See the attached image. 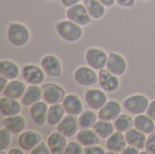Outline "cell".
Returning a JSON list of instances; mask_svg holds the SVG:
<instances>
[{
    "instance_id": "6da1fadb",
    "label": "cell",
    "mask_w": 155,
    "mask_h": 154,
    "mask_svg": "<svg viewBox=\"0 0 155 154\" xmlns=\"http://www.w3.org/2000/svg\"><path fill=\"white\" fill-rule=\"evenodd\" d=\"M6 36L9 43L16 47L26 45L31 38L29 29L19 22L9 23L6 30Z\"/></svg>"
},
{
    "instance_id": "7a4b0ae2",
    "label": "cell",
    "mask_w": 155,
    "mask_h": 154,
    "mask_svg": "<svg viewBox=\"0 0 155 154\" xmlns=\"http://www.w3.org/2000/svg\"><path fill=\"white\" fill-rule=\"evenodd\" d=\"M55 31L64 41L68 43H75L79 41L84 34L82 26L69 19L56 23Z\"/></svg>"
},
{
    "instance_id": "3957f363",
    "label": "cell",
    "mask_w": 155,
    "mask_h": 154,
    "mask_svg": "<svg viewBox=\"0 0 155 154\" xmlns=\"http://www.w3.org/2000/svg\"><path fill=\"white\" fill-rule=\"evenodd\" d=\"M43 93V100L51 104L62 103L65 97V90L61 85L54 83H46L41 86Z\"/></svg>"
},
{
    "instance_id": "277c9868",
    "label": "cell",
    "mask_w": 155,
    "mask_h": 154,
    "mask_svg": "<svg viewBox=\"0 0 155 154\" xmlns=\"http://www.w3.org/2000/svg\"><path fill=\"white\" fill-rule=\"evenodd\" d=\"M150 101L143 94H133L124 101V107L131 113L138 115L145 113Z\"/></svg>"
},
{
    "instance_id": "5b68a950",
    "label": "cell",
    "mask_w": 155,
    "mask_h": 154,
    "mask_svg": "<svg viewBox=\"0 0 155 154\" xmlns=\"http://www.w3.org/2000/svg\"><path fill=\"white\" fill-rule=\"evenodd\" d=\"M66 17L67 19L73 21L74 23L81 26L88 25L93 21V18L90 16L84 3H78L74 5L68 7L66 10Z\"/></svg>"
},
{
    "instance_id": "8992f818",
    "label": "cell",
    "mask_w": 155,
    "mask_h": 154,
    "mask_svg": "<svg viewBox=\"0 0 155 154\" xmlns=\"http://www.w3.org/2000/svg\"><path fill=\"white\" fill-rule=\"evenodd\" d=\"M108 54L98 47H90L85 52V61L88 66L94 70H101L106 67Z\"/></svg>"
},
{
    "instance_id": "52a82bcc",
    "label": "cell",
    "mask_w": 155,
    "mask_h": 154,
    "mask_svg": "<svg viewBox=\"0 0 155 154\" xmlns=\"http://www.w3.org/2000/svg\"><path fill=\"white\" fill-rule=\"evenodd\" d=\"M74 79L77 84L90 87L98 83V74L90 66H80L74 71Z\"/></svg>"
},
{
    "instance_id": "ba28073f",
    "label": "cell",
    "mask_w": 155,
    "mask_h": 154,
    "mask_svg": "<svg viewBox=\"0 0 155 154\" xmlns=\"http://www.w3.org/2000/svg\"><path fill=\"white\" fill-rule=\"evenodd\" d=\"M98 83L102 90L108 93H114L120 86V80L117 75L109 72L106 68L98 71Z\"/></svg>"
},
{
    "instance_id": "9c48e42d",
    "label": "cell",
    "mask_w": 155,
    "mask_h": 154,
    "mask_svg": "<svg viewBox=\"0 0 155 154\" xmlns=\"http://www.w3.org/2000/svg\"><path fill=\"white\" fill-rule=\"evenodd\" d=\"M40 65L45 71V74L50 77L57 78L62 75V64L57 56L54 54L45 55L40 62Z\"/></svg>"
},
{
    "instance_id": "30bf717a",
    "label": "cell",
    "mask_w": 155,
    "mask_h": 154,
    "mask_svg": "<svg viewBox=\"0 0 155 154\" xmlns=\"http://www.w3.org/2000/svg\"><path fill=\"white\" fill-rule=\"evenodd\" d=\"M84 99L87 105L94 111H99L108 101L107 95L104 90L102 91L96 88L87 90L84 93Z\"/></svg>"
},
{
    "instance_id": "8fae6325",
    "label": "cell",
    "mask_w": 155,
    "mask_h": 154,
    "mask_svg": "<svg viewBox=\"0 0 155 154\" xmlns=\"http://www.w3.org/2000/svg\"><path fill=\"white\" fill-rule=\"evenodd\" d=\"M105 68L114 75L121 76L124 74L127 70V62L124 59V57L120 54L111 52L108 54Z\"/></svg>"
},
{
    "instance_id": "7c38bea8",
    "label": "cell",
    "mask_w": 155,
    "mask_h": 154,
    "mask_svg": "<svg viewBox=\"0 0 155 154\" xmlns=\"http://www.w3.org/2000/svg\"><path fill=\"white\" fill-rule=\"evenodd\" d=\"M22 75L29 84H41L45 79V73L43 68L31 64L23 67Z\"/></svg>"
},
{
    "instance_id": "4fadbf2b",
    "label": "cell",
    "mask_w": 155,
    "mask_h": 154,
    "mask_svg": "<svg viewBox=\"0 0 155 154\" xmlns=\"http://www.w3.org/2000/svg\"><path fill=\"white\" fill-rule=\"evenodd\" d=\"M77 116L67 114L56 125V131L64 135L66 138H71L78 133L79 124Z\"/></svg>"
},
{
    "instance_id": "5bb4252c",
    "label": "cell",
    "mask_w": 155,
    "mask_h": 154,
    "mask_svg": "<svg viewBox=\"0 0 155 154\" xmlns=\"http://www.w3.org/2000/svg\"><path fill=\"white\" fill-rule=\"evenodd\" d=\"M43 141V135L35 131H26L20 134L18 138L19 146L27 152H30Z\"/></svg>"
},
{
    "instance_id": "9a60e30c",
    "label": "cell",
    "mask_w": 155,
    "mask_h": 154,
    "mask_svg": "<svg viewBox=\"0 0 155 154\" xmlns=\"http://www.w3.org/2000/svg\"><path fill=\"white\" fill-rule=\"evenodd\" d=\"M122 113L121 104L114 100H109L98 111V119L104 121H114Z\"/></svg>"
},
{
    "instance_id": "2e32d148",
    "label": "cell",
    "mask_w": 155,
    "mask_h": 154,
    "mask_svg": "<svg viewBox=\"0 0 155 154\" xmlns=\"http://www.w3.org/2000/svg\"><path fill=\"white\" fill-rule=\"evenodd\" d=\"M48 103L44 100L39 101L30 106V115L34 123L39 126H44L47 123Z\"/></svg>"
},
{
    "instance_id": "e0dca14e",
    "label": "cell",
    "mask_w": 155,
    "mask_h": 154,
    "mask_svg": "<svg viewBox=\"0 0 155 154\" xmlns=\"http://www.w3.org/2000/svg\"><path fill=\"white\" fill-rule=\"evenodd\" d=\"M2 125L7 129L12 134L22 133L26 126V120L23 115L17 114L7 116L2 120Z\"/></svg>"
},
{
    "instance_id": "ac0fdd59",
    "label": "cell",
    "mask_w": 155,
    "mask_h": 154,
    "mask_svg": "<svg viewBox=\"0 0 155 154\" xmlns=\"http://www.w3.org/2000/svg\"><path fill=\"white\" fill-rule=\"evenodd\" d=\"M65 113L74 116H79L84 112V104L81 99L74 93L66 94L62 103Z\"/></svg>"
},
{
    "instance_id": "d6986e66",
    "label": "cell",
    "mask_w": 155,
    "mask_h": 154,
    "mask_svg": "<svg viewBox=\"0 0 155 154\" xmlns=\"http://www.w3.org/2000/svg\"><path fill=\"white\" fill-rule=\"evenodd\" d=\"M22 105L21 102L16 99H12L4 95L0 98V111L5 117L19 114L22 110Z\"/></svg>"
},
{
    "instance_id": "ffe728a7",
    "label": "cell",
    "mask_w": 155,
    "mask_h": 154,
    "mask_svg": "<svg viewBox=\"0 0 155 154\" xmlns=\"http://www.w3.org/2000/svg\"><path fill=\"white\" fill-rule=\"evenodd\" d=\"M46 143L51 153L62 154L64 153V150L68 142L67 138L64 135H63L59 132H55L48 136Z\"/></svg>"
},
{
    "instance_id": "44dd1931",
    "label": "cell",
    "mask_w": 155,
    "mask_h": 154,
    "mask_svg": "<svg viewBox=\"0 0 155 154\" xmlns=\"http://www.w3.org/2000/svg\"><path fill=\"white\" fill-rule=\"evenodd\" d=\"M26 87H27L26 84L22 81L16 80V79L10 80L2 93L4 96L19 100L24 95L26 90Z\"/></svg>"
},
{
    "instance_id": "7402d4cb",
    "label": "cell",
    "mask_w": 155,
    "mask_h": 154,
    "mask_svg": "<svg viewBox=\"0 0 155 154\" xmlns=\"http://www.w3.org/2000/svg\"><path fill=\"white\" fill-rule=\"evenodd\" d=\"M41 100H43L41 86L38 84H30L26 87V90L21 98V103L24 106H31Z\"/></svg>"
},
{
    "instance_id": "603a6c76",
    "label": "cell",
    "mask_w": 155,
    "mask_h": 154,
    "mask_svg": "<svg viewBox=\"0 0 155 154\" xmlns=\"http://www.w3.org/2000/svg\"><path fill=\"white\" fill-rule=\"evenodd\" d=\"M124 135H125V139L127 142V145L134 146L139 149L140 151L145 149V143L147 140L145 133H142L141 131L134 127L128 132H126Z\"/></svg>"
},
{
    "instance_id": "cb8c5ba5",
    "label": "cell",
    "mask_w": 155,
    "mask_h": 154,
    "mask_svg": "<svg viewBox=\"0 0 155 154\" xmlns=\"http://www.w3.org/2000/svg\"><path fill=\"white\" fill-rule=\"evenodd\" d=\"M127 146L125 135L121 132H114L111 136L106 139V147L109 151L115 153H122Z\"/></svg>"
},
{
    "instance_id": "d4e9b609",
    "label": "cell",
    "mask_w": 155,
    "mask_h": 154,
    "mask_svg": "<svg viewBox=\"0 0 155 154\" xmlns=\"http://www.w3.org/2000/svg\"><path fill=\"white\" fill-rule=\"evenodd\" d=\"M76 140L84 147L99 145L101 143V137L94 130H91L90 128L80 130L76 133Z\"/></svg>"
},
{
    "instance_id": "484cf974",
    "label": "cell",
    "mask_w": 155,
    "mask_h": 154,
    "mask_svg": "<svg viewBox=\"0 0 155 154\" xmlns=\"http://www.w3.org/2000/svg\"><path fill=\"white\" fill-rule=\"evenodd\" d=\"M134 127L146 135L155 133L154 121L147 114L143 113L136 115V117L134 119Z\"/></svg>"
},
{
    "instance_id": "4316f807",
    "label": "cell",
    "mask_w": 155,
    "mask_h": 154,
    "mask_svg": "<svg viewBox=\"0 0 155 154\" xmlns=\"http://www.w3.org/2000/svg\"><path fill=\"white\" fill-rule=\"evenodd\" d=\"M90 16L94 20H99L105 15L106 6H104L99 0H84Z\"/></svg>"
},
{
    "instance_id": "83f0119b",
    "label": "cell",
    "mask_w": 155,
    "mask_h": 154,
    "mask_svg": "<svg viewBox=\"0 0 155 154\" xmlns=\"http://www.w3.org/2000/svg\"><path fill=\"white\" fill-rule=\"evenodd\" d=\"M20 73L19 66L11 60L0 61V74L6 77L9 81L16 79Z\"/></svg>"
},
{
    "instance_id": "f1b7e54d",
    "label": "cell",
    "mask_w": 155,
    "mask_h": 154,
    "mask_svg": "<svg viewBox=\"0 0 155 154\" xmlns=\"http://www.w3.org/2000/svg\"><path fill=\"white\" fill-rule=\"evenodd\" d=\"M65 116V110L62 103L51 104L47 113V123L50 125L56 126Z\"/></svg>"
},
{
    "instance_id": "f546056e",
    "label": "cell",
    "mask_w": 155,
    "mask_h": 154,
    "mask_svg": "<svg viewBox=\"0 0 155 154\" xmlns=\"http://www.w3.org/2000/svg\"><path fill=\"white\" fill-rule=\"evenodd\" d=\"M92 128L102 139H107L115 132L114 123L112 122L104 120L96 121V123L94 124Z\"/></svg>"
},
{
    "instance_id": "4dcf8cb0",
    "label": "cell",
    "mask_w": 155,
    "mask_h": 154,
    "mask_svg": "<svg viewBox=\"0 0 155 154\" xmlns=\"http://www.w3.org/2000/svg\"><path fill=\"white\" fill-rule=\"evenodd\" d=\"M115 131L125 133L134 128V119L127 114H120L114 121H113Z\"/></svg>"
},
{
    "instance_id": "1f68e13d",
    "label": "cell",
    "mask_w": 155,
    "mask_h": 154,
    "mask_svg": "<svg viewBox=\"0 0 155 154\" xmlns=\"http://www.w3.org/2000/svg\"><path fill=\"white\" fill-rule=\"evenodd\" d=\"M98 115L94 111H84L78 116V124L81 129H88L92 128L94 124L96 123Z\"/></svg>"
},
{
    "instance_id": "d6a6232c",
    "label": "cell",
    "mask_w": 155,
    "mask_h": 154,
    "mask_svg": "<svg viewBox=\"0 0 155 154\" xmlns=\"http://www.w3.org/2000/svg\"><path fill=\"white\" fill-rule=\"evenodd\" d=\"M11 133L5 127L0 129V151L5 150L11 143Z\"/></svg>"
},
{
    "instance_id": "836d02e7",
    "label": "cell",
    "mask_w": 155,
    "mask_h": 154,
    "mask_svg": "<svg viewBox=\"0 0 155 154\" xmlns=\"http://www.w3.org/2000/svg\"><path fill=\"white\" fill-rule=\"evenodd\" d=\"M84 146L77 142H68L64 150L65 154H82L84 153Z\"/></svg>"
},
{
    "instance_id": "e575fe53",
    "label": "cell",
    "mask_w": 155,
    "mask_h": 154,
    "mask_svg": "<svg viewBox=\"0 0 155 154\" xmlns=\"http://www.w3.org/2000/svg\"><path fill=\"white\" fill-rule=\"evenodd\" d=\"M31 154H50V149L47 145V143H45V142H41L36 147H35L31 152Z\"/></svg>"
},
{
    "instance_id": "d590c367",
    "label": "cell",
    "mask_w": 155,
    "mask_h": 154,
    "mask_svg": "<svg viewBox=\"0 0 155 154\" xmlns=\"http://www.w3.org/2000/svg\"><path fill=\"white\" fill-rule=\"evenodd\" d=\"M145 150L149 154H155V133L148 135L145 143Z\"/></svg>"
},
{
    "instance_id": "8d00e7d4",
    "label": "cell",
    "mask_w": 155,
    "mask_h": 154,
    "mask_svg": "<svg viewBox=\"0 0 155 154\" xmlns=\"http://www.w3.org/2000/svg\"><path fill=\"white\" fill-rule=\"evenodd\" d=\"M105 152H106L104 151V149L99 145H93L84 148V154H104Z\"/></svg>"
},
{
    "instance_id": "74e56055",
    "label": "cell",
    "mask_w": 155,
    "mask_h": 154,
    "mask_svg": "<svg viewBox=\"0 0 155 154\" xmlns=\"http://www.w3.org/2000/svg\"><path fill=\"white\" fill-rule=\"evenodd\" d=\"M136 0H116V4L124 8H131L134 6Z\"/></svg>"
},
{
    "instance_id": "f35d334b",
    "label": "cell",
    "mask_w": 155,
    "mask_h": 154,
    "mask_svg": "<svg viewBox=\"0 0 155 154\" xmlns=\"http://www.w3.org/2000/svg\"><path fill=\"white\" fill-rule=\"evenodd\" d=\"M149 117H151L153 121H155V99L150 102L148 109L145 113Z\"/></svg>"
},
{
    "instance_id": "ab89813d",
    "label": "cell",
    "mask_w": 155,
    "mask_h": 154,
    "mask_svg": "<svg viewBox=\"0 0 155 154\" xmlns=\"http://www.w3.org/2000/svg\"><path fill=\"white\" fill-rule=\"evenodd\" d=\"M141 152L139 149L134 147V146H131V145H127L124 150L123 151V154H139Z\"/></svg>"
},
{
    "instance_id": "60d3db41",
    "label": "cell",
    "mask_w": 155,
    "mask_h": 154,
    "mask_svg": "<svg viewBox=\"0 0 155 154\" xmlns=\"http://www.w3.org/2000/svg\"><path fill=\"white\" fill-rule=\"evenodd\" d=\"M61 1V4L63 5V6L64 7H70L72 5H74L78 3H80L81 0H60Z\"/></svg>"
},
{
    "instance_id": "b9f144b4",
    "label": "cell",
    "mask_w": 155,
    "mask_h": 154,
    "mask_svg": "<svg viewBox=\"0 0 155 154\" xmlns=\"http://www.w3.org/2000/svg\"><path fill=\"white\" fill-rule=\"evenodd\" d=\"M8 81H9V80H8L6 77H5V76H3V75L0 76V92H1V93H3L4 89H5V86L7 85Z\"/></svg>"
},
{
    "instance_id": "7bdbcfd3",
    "label": "cell",
    "mask_w": 155,
    "mask_h": 154,
    "mask_svg": "<svg viewBox=\"0 0 155 154\" xmlns=\"http://www.w3.org/2000/svg\"><path fill=\"white\" fill-rule=\"evenodd\" d=\"M99 1L106 7H112L116 3V0H99Z\"/></svg>"
},
{
    "instance_id": "ee69618b",
    "label": "cell",
    "mask_w": 155,
    "mask_h": 154,
    "mask_svg": "<svg viewBox=\"0 0 155 154\" xmlns=\"http://www.w3.org/2000/svg\"><path fill=\"white\" fill-rule=\"evenodd\" d=\"M9 154H14V153H18V154H24L25 151L20 147V148H12L8 151Z\"/></svg>"
},
{
    "instance_id": "f6af8a7d",
    "label": "cell",
    "mask_w": 155,
    "mask_h": 154,
    "mask_svg": "<svg viewBox=\"0 0 155 154\" xmlns=\"http://www.w3.org/2000/svg\"><path fill=\"white\" fill-rule=\"evenodd\" d=\"M142 1H150V0H142Z\"/></svg>"
},
{
    "instance_id": "bcb514c9",
    "label": "cell",
    "mask_w": 155,
    "mask_h": 154,
    "mask_svg": "<svg viewBox=\"0 0 155 154\" xmlns=\"http://www.w3.org/2000/svg\"><path fill=\"white\" fill-rule=\"evenodd\" d=\"M48 1H54V0H48Z\"/></svg>"
}]
</instances>
